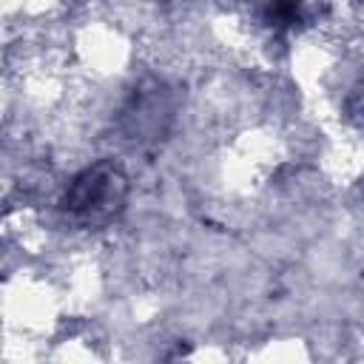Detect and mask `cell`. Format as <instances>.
Here are the masks:
<instances>
[{
  "label": "cell",
  "mask_w": 364,
  "mask_h": 364,
  "mask_svg": "<svg viewBox=\"0 0 364 364\" xmlns=\"http://www.w3.org/2000/svg\"><path fill=\"white\" fill-rule=\"evenodd\" d=\"M125 191V173L117 162H94L68 182L63 208L80 222H102L119 210Z\"/></svg>",
  "instance_id": "cell-1"
},
{
  "label": "cell",
  "mask_w": 364,
  "mask_h": 364,
  "mask_svg": "<svg viewBox=\"0 0 364 364\" xmlns=\"http://www.w3.org/2000/svg\"><path fill=\"white\" fill-rule=\"evenodd\" d=\"M168 117L171 114H168L165 88L151 82V85H142L139 91H134L128 108L122 111V128L128 131L131 139H151L165 131Z\"/></svg>",
  "instance_id": "cell-2"
}]
</instances>
